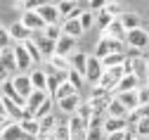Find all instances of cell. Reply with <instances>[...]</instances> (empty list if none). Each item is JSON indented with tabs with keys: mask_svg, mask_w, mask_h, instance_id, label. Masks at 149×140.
Returning <instances> with one entry per match:
<instances>
[{
	"mask_svg": "<svg viewBox=\"0 0 149 140\" xmlns=\"http://www.w3.org/2000/svg\"><path fill=\"white\" fill-rule=\"evenodd\" d=\"M125 41H116V38H109V36H102L100 41H97V45H95V57H100V59H104L107 55H114V52H125Z\"/></svg>",
	"mask_w": 149,
	"mask_h": 140,
	"instance_id": "1",
	"label": "cell"
},
{
	"mask_svg": "<svg viewBox=\"0 0 149 140\" xmlns=\"http://www.w3.org/2000/svg\"><path fill=\"white\" fill-rule=\"evenodd\" d=\"M104 74V64H102V59L95 57V55H88V67H85V81L90 86H97L100 83V78Z\"/></svg>",
	"mask_w": 149,
	"mask_h": 140,
	"instance_id": "2",
	"label": "cell"
},
{
	"mask_svg": "<svg viewBox=\"0 0 149 140\" xmlns=\"http://www.w3.org/2000/svg\"><path fill=\"white\" fill-rule=\"evenodd\" d=\"M47 97H50V93H47V90H33V93L26 97V107H24V114H26V119L36 116V112L40 109V105L45 102Z\"/></svg>",
	"mask_w": 149,
	"mask_h": 140,
	"instance_id": "3",
	"label": "cell"
},
{
	"mask_svg": "<svg viewBox=\"0 0 149 140\" xmlns=\"http://www.w3.org/2000/svg\"><path fill=\"white\" fill-rule=\"evenodd\" d=\"M125 43H128V48L144 50V48L149 45V33H147V29H144V26H140V29L128 31V33H125Z\"/></svg>",
	"mask_w": 149,
	"mask_h": 140,
	"instance_id": "4",
	"label": "cell"
},
{
	"mask_svg": "<svg viewBox=\"0 0 149 140\" xmlns=\"http://www.w3.org/2000/svg\"><path fill=\"white\" fill-rule=\"evenodd\" d=\"M31 41H36V45L40 48V52H43V57H45V59H47V57H52V55H54V50H57V41L47 38L43 31H33V33H31Z\"/></svg>",
	"mask_w": 149,
	"mask_h": 140,
	"instance_id": "5",
	"label": "cell"
},
{
	"mask_svg": "<svg viewBox=\"0 0 149 140\" xmlns=\"http://www.w3.org/2000/svg\"><path fill=\"white\" fill-rule=\"evenodd\" d=\"M19 22H22L26 29H31V31H43V29L47 26V24L43 22V17L38 14V10H24Z\"/></svg>",
	"mask_w": 149,
	"mask_h": 140,
	"instance_id": "6",
	"label": "cell"
},
{
	"mask_svg": "<svg viewBox=\"0 0 149 140\" xmlns=\"http://www.w3.org/2000/svg\"><path fill=\"white\" fill-rule=\"evenodd\" d=\"M0 93H3L5 97H10L12 102H17L19 107H26V97H24V95H22L19 90L14 88V83H12V78H5V81H3V86H0Z\"/></svg>",
	"mask_w": 149,
	"mask_h": 140,
	"instance_id": "7",
	"label": "cell"
},
{
	"mask_svg": "<svg viewBox=\"0 0 149 140\" xmlns=\"http://www.w3.org/2000/svg\"><path fill=\"white\" fill-rule=\"evenodd\" d=\"M14 59H17V69H19V71L31 69V64H33V59H31V55L26 52L24 43H17V45H14Z\"/></svg>",
	"mask_w": 149,
	"mask_h": 140,
	"instance_id": "8",
	"label": "cell"
},
{
	"mask_svg": "<svg viewBox=\"0 0 149 140\" xmlns=\"http://www.w3.org/2000/svg\"><path fill=\"white\" fill-rule=\"evenodd\" d=\"M45 71H47V93L54 95L57 88L69 78V71H52V69H45Z\"/></svg>",
	"mask_w": 149,
	"mask_h": 140,
	"instance_id": "9",
	"label": "cell"
},
{
	"mask_svg": "<svg viewBox=\"0 0 149 140\" xmlns=\"http://www.w3.org/2000/svg\"><path fill=\"white\" fill-rule=\"evenodd\" d=\"M38 14L43 17V22L45 24H57L59 19H62V14H59V7H57V3H45L40 10H38Z\"/></svg>",
	"mask_w": 149,
	"mask_h": 140,
	"instance_id": "10",
	"label": "cell"
},
{
	"mask_svg": "<svg viewBox=\"0 0 149 140\" xmlns=\"http://www.w3.org/2000/svg\"><path fill=\"white\" fill-rule=\"evenodd\" d=\"M26 138H29V135L24 133V128H22L19 121H10V124L5 126L3 138H0V140H26Z\"/></svg>",
	"mask_w": 149,
	"mask_h": 140,
	"instance_id": "11",
	"label": "cell"
},
{
	"mask_svg": "<svg viewBox=\"0 0 149 140\" xmlns=\"http://www.w3.org/2000/svg\"><path fill=\"white\" fill-rule=\"evenodd\" d=\"M81 102H83V100H81V95L76 93V95H69V97H64V100H59V102H57V107L64 112V114H76L78 112V107H81Z\"/></svg>",
	"mask_w": 149,
	"mask_h": 140,
	"instance_id": "12",
	"label": "cell"
},
{
	"mask_svg": "<svg viewBox=\"0 0 149 140\" xmlns=\"http://www.w3.org/2000/svg\"><path fill=\"white\" fill-rule=\"evenodd\" d=\"M76 41H78V38L62 36L59 41H57V50H54V55H64V57H71L73 52H76Z\"/></svg>",
	"mask_w": 149,
	"mask_h": 140,
	"instance_id": "13",
	"label": "cell"
},
{
	"mask_svg": "<svg viewBox=\"0 0 149 140\" xmlns=\"http://www.w3.org/2000/svg\"><path fill=\"white\" fill-rule=\"evenodd\" d=\"M12 83H14V88L19 90L24 97H29L36 88H33V83H31V76L29 74H19V76H12Z\"/></svg>",
	"mask_w": 149,
	"mask_h": 140,
	"instance_id": "14",
	"label": "cell"
},
{
	"mask_svg": "<svg viewBox=\"0 0 149 140\" xmlns=\"http://www.w3.org/2000/svg\"><path fill=\"white\" fill-rule=\"evenodd\" d=\"M125 26H123V22L116 17L114 22H111L109 26H107V31H102V36H109V38H116V41H125Z\"/></svg>",
	"mask_w": 149,
	"mask_h": 140,
	"instance_id": "15",
	"label": "cell"
},
{
	"mask_svg": "<svg viewBox=\"0 0 149 140\" xmlns=\"http://www.w3.org/2000/svg\"><path fill=\"white\" fill-rule=\"evenodd\" d=\"M128 128V119H118V116H109L104 119V133H118V131H125Z\"/></svg>",
	"mask_w": 149,
	"mask_h": 140,
	"instance_id": "16",
	"label": "cell"
},
{
	"mask_svg": "<svg viewBox=\"0 0 149 140\" xmlns=\"http://www.w3.org/2000/svg\"><path fill=\"white\" fill-rule=\"evenodd\" d=\"M31 29H26L22 22H14L12 26H10V36H12V41L14 43H24V41H29V38H31Z\"/></svg>",
	"mask_w": 149,
	"mask_h": 140,
	"instance_id": "17",
	"label": "cell"
},
{
	"mask_svg": "<svg viewBox=\"0 0 149 140\" xmlns=\"http://www.w3.org/2000/svg\"><path fill=\"white\" fill-rule=\"evenodd\" d=\"M62 33H64V36H71V38H81V36L85 33L83 26H81V19H64Z\"/></svg>",
	"mask_w": 149,
	"mask_h": 140,
	"instance_id": "18",
	"label": "cell"
},
{
	"mask_svg": "<svg viewBox=\"0 0 149 140\" xmlns=\"http://www.w3.org/2000/svg\"><path fill=\"white\" fill-rule=\"evenodd\" d=\"M116 97L123 102V107L128 112H133L140 107V97H137V90H125V93H116Z\"/></svg>",
	"mask_w": 149,
	"mask_h": 140,
	"instance_id": "19",
	"label": "cell"
},
{
	"mask_svg": "<svg viewBox=\"0 0 149 140\" xmlns=\"http://www.w3.org/2000/svg\"><path fill=\"white\" fill-rule=\"evenodd\" d=\"M5 114L10 116V121H24V119H26L24 107H19L17 102H12L10 97H5Z\"/></svg>",
	"mask_w": 149,
	"mask_h": 140,
	"instance_id": "20",
	"label": "cell"
},
{
	"mask_svg": "<svg viewBox=\"0 0 149 140\" xmlns=\"http://www.w3.org/2000/svg\"><path fill=\"white\" fill-rule=\"evenodd\" d=\"M142 86V81L135 76V74H125L121 81H118V86H116V93H125V90H137Z\"/></svg>",
	"mask_w": 149,
	"mask_h": 140,
	"instance_id": "21",
	"label": "cell"
},
{
	"mask_svg": "<svg viewBox=\"0 0 149 140\" xmlns=\"http://www.w3.org/2000/svg\"><path fill=\"white\" fill-rule=\"evenodd\" d=\"M47 69H52V71H69L71 62L64 55H52V57H47Z\"/></svg>",
	"mask_w": 149,
	"mask_h": 140,
	"instance_id": "22",
	"label": "cell"
},
{
	"mask_svg": "<svg viewBox=\"0 0 149 140\" xmlns=\"http://www.w3.org/2000/svg\"><path fill=\"white\" fill-rule=\"evenodd\" d=\"M29 76H31V83L36 90H47V71L45 69H33Z\"/></svg>",
	"mask_w": 149,
	"mask_h": 140,
	"instance_id": "23",
	"label": "cell"
},
{
	"mask_svg": "<svg viewBox=\"0 0 149 140\" xmlns=\"http://www.w3.org/2000/svg\"><path fill=\"white\" fill-rule=\"evenodd\" d=\"M69 62H71V69H76V71H81L83 76H85V67H88V52H73L71 57H69Z\"/></svg>",
	"mask_w": 149,
	"mask_h": 140,
	"instance_id": "24",
	"label": "cell"
},
{
	"mask_svg": "<svg viewBox=\"0 0 149 140\" xmlns=\"http://www.w3.org/2000/svg\"><path fill=\"white\" fill-rule=\"evenodd\" d=\"M22 124V128H24V133L29 135V138H38L40 135V121L36 116H31V119H24V121H19Z\"/></svg>",
	"mask_w": 149,
	"mask_h": 140,
	"instance_id": "25",
	"label": "cell"
},
{
	"mask_svg": "<svg viewBox=\"0 0 149 140\" xmlns=\"http://www.w3.org/2000/svg\"><path fill=\"white\" fill-rule=\"evenodd\" d=\"M107 114H109V116H118V119H125V116H128V109L123 107V102H121V100L114 95V100H111V102H109V107H107Z\"/></svg>",
	"mask_w": 149,
	"mask_h": 140,
	"instance_id": "26",
	"label": "cell"
},
{
	"mask_svg": "<svg viewBox=\"0 0 149 140\" xmlns=\"http://www.w3.org/2000/svg\"><path fill=\"white\" fill-rule=\"evenodd\" d=\"M118 19L123 22L125 31H133V29H140V26H142V22H140V14H135V12H123Z\"/></svg>",
	"mask_w": 149,
	"mask_h": 140,
	"instance_id": "27",
	"label": "cell"
},
{
	"mask_svg": "<svg viewBox=\"0 0 149 140\" xmlns=\"http://www.w3.org/2000/svg\"><path fill=\"white\" fill-rule=\"evenodd\" d=\"M76 93H78V90L73 88V86L69 83V78H66V81H64V83L57 88V93L52 95V100H54V102H59V100H64V97H69V95H76Z\"/></svg>",
	"mask_w": 149,
	"mask_h": 140,
	"instance_id": "28",
	"label": "cell"
},
{
	"mask_svg": "<svg viewBox=\"0 0 149 140\" xmlns=\"http://www.w3.org/2000/svg\"><path fill=\"white\" fill-rule=\"evenodd\" d=\"M24 48H26V52L31 55V59H33V64H40L43 62V52H40V48L36 45V41H24Z\"/></svg>",
	"mask_w": 149,
	"mask_h": 140,
	"instance_id": "29",
	"label": "cell"
},
{
	"mask_svg": "<svg viewBox=\"0 0 149 140\" xmlns=\"http://www.w3.org/2000/svg\"><path fill=\"white\" fill-rule=\"evenodd\" d=\"M104 69H111V67H118V64H125V52H114V55H107L102 59Z\"/></svg>",
	"mask_w": 149,
	"mask_h": 140,
	"instance_id": "30",
	"label": "cell"
},
{
	"mask_svg": "<svg viewBox=\"0 0 149 140\" xmlns=\"http://www.w3.org/2000/svg\"><path fill=\"white\" fill-rule=\"evenodd\" d=\"M78 19H81L83 31H88V29H92V26H95V22H97V12H92V10H83V14H81Z\"/></svg>",
	"mask_w": 149,
	"mask_h": 140,
	"instance_id": "31",
	"label": "cell"
},
{
	"mask_svg": "<svg viewBox=\"0 0 149 140\" xmlns=\"http://www.w3.org/2000/svg\"><path fill=\"white\" fill-rule=\"evenodd\" d=\"M114 19H116L114 14H109L107 10H100V12H97V22H95V26H97L100 31H107V26L114 22Z\"/></svg>",
	"mask_w": 149,
	"mask_h": 140,
	"instance_id": "32",
	"label": "cell"
},
{
	"mask_svg": "<svg viewBox=\"0 0 149 140\" xmlns=\"http://www.w3.org/2000/svg\"><path fill=\"white\" fill-rule=\"evenodd\" d=\"M69 83L76 88V90H83V86L88 83L85 81V76L81 74V71H76V69H69Z\"/></svg>",
	"mask_w": 149,
	"mask_h": 140,
	"instance_id": "33",
	"label": "cell"
},
{
	"mask_svg": "<svg viewBox=\"0 0 149 140\" xmlns=\"http://www.w3.org/2000/svg\"><path fill=\"white\" fill-rule=\"evenodd\" d=\"M85 140H107V133L102 126H88L85 131Z\"/></svg>",
	"mask_w": 149,
	"mask_h": 140,
	"instance_id": "34",
	"label": "cell"
},
{
	"mask_svg": "<svg viewBox=\"0 0 149 140\" xmlns=\"http://www.w3.org/2000/svg\"><path fill=\"white\" fill-rule=\"evenodd\" d=\"M135 133H137L140 138H149V114H144V116L140 119V121H137Z\"/></svg>",
	"mask_w": 149,
	"mask_h": 140,
	"instance_id": "35",
	"label": "cell"
},
{
	"mask_svg": "<svg viewBox=\"0 0 149 140\" xmlns=\"http://www.w3.org/2000/svg\"><path fill=\"white\" fill-rule=\"evenodd\" d=\"M43 33H45L47 38H52V41H59V38L64 36V33H62V26H57V24H47V26L43 29Z\"/></svg>",
	"mask_w": 149,
	"mask_h": 140,
	"instance_id": "36",
	"label": "cell"
},
{
	"mask_svg": "<svg viewBox=\"0 0 149 140\" xmlns=\"http://www.w3.org/2000/svg\"><path fill=\"white\" fill-rule=\"evenodd\" d=\"M76 114L83 119L85 124H90V119H92V114H95V112H92V107H90L88 102H81V107H78V112H76Z\"/></svg>",
	"mask_w": 149,
	"mask_h": 140,
	"instance_id": "37",
	"label": "cell"
},
{
	"mask_svg": "<svg viewBox=\"0 0 149 140\" xmlns=\"http://www.w3.org/2000/svg\"><path fill=\"white\" fill-rule=\"evenodd\" d=\"M52 102H54V100H52V95H50V97L45 100V102L40 105V109L36 112V119H38V121H40L43 116H47V114H52V112H50V109H52Z\"/></svg>",
	"mask_w": 149,
	"mask_h": 140,
	"instance_id": "38",
	"label": "cell"
},
{
	"mask_svg": "<svg viewBox=\"0 0 149 140\" xmlns=\"http://www.w3.org/2000/svg\"><path fill=\"white\" fill-rule=\"evenodd\" d=\"M107 95H111L107 88H102V86H92V90L88 93V100H97V97H107Z\"/></svg>",
	"mask_w": 149,
	"mask_h": 140,
	"instance_id": "39",
	"label": "cell"
},
{
	"mask_svg": "<svg viewBox=\"0 0 149 140\" xmlns=\"http://www.w3.org/2000/svg\"><path fill=\"white\" fill-rule=\"evenodd\" d=\"M104 10H107L109 14H114V17H121V14H123V7H121V3H116V0H109Z\"/></svg>",
	"mask_w": 149,
	"mask_h": 140,
	"instance_id": "40",
	"label": "cell"
},
{
	"mask_svg": "<svg viewBox=\"0 0 149 140\" xmlns=\"http://www.w3.org/2000/svg\"><path fill=\"white\" fill-rule=\"evenodd\" d=\"M43 5H45V0H24L22 3L24 10H40Z\"/></svg>",
	"mask_w": 149,
	"mask_h": 140,
	"instance_id": "41",
	"label": "cell"
},
{
	"mask_svg": "<svg viewBox=\"0 0 149 140\" xmlns=\"http://www.w3.org/2000/svg\"><path fill=\"white\" fill-rule=\"evenodd\" d=\"M137 97H140V105H149V88L147 86H140L137 88Z\"/></svg>",
	"mask_w": 149,
	"mask_h": 140,
	"instance_id": "42",
	"label": "cell"
},
{
	"mask_svg": "<svg viewBox=\"0 0 149 140\" xmlns=\"http://www.w3.org/2000/svg\"><path fill=\"white\" fill-rule=\"evenodd\" d=\"M107 3H109V0H90L88 5H90V10H92V12H100V10H104V7H107Z\"/></svg>",
	"mask_w": 149,
	"mask_h": 140,
	"instance_id": "43",
	"label": "cell"
},
{
	"mask_svg": "<svg viewBox=\"0 0 149 140\" xmlns=\"http://www.w3.org/2000/svg\"><path fill=\"white\" fill-rule=\"evenodd\" d=\"M125 138V131H118V133H109L107 140H123Z\"/></svg>",
	"mask_w": 149,
	"mask_h": 140,
	"instance_id": "44",
	"label": "cell"
},
{
	"mask_svg": "<svg viewBox=\"0 0 149 140\" xmlns=\"http://www.w3.org/2000/svg\"><path fill=\"white\" fill-rule=\"evenodd\" d=\"M7 124H10V116L0 112V126H7Z\"/></svg>",
	"mask_w": 149,
	"mask_h": 140,
	"instance_id": "45",
	"label": "cell"
},
{
	"mask_svg": "<svg viewBox=\"0 0 149 140\" xmlns=\"http://www.w3.org/2000/svg\"><path fill=\"white\" fill-rule=\"evenodd\" d=\"M0 112L5 114V95H3V93H0Z\"/></svg>",
	"mask_w": 149,
	"mask_h": 140,
	"instance_id": "46",
	"label": "cell"
},
{
	"mask_svg": "<svg viewBox=\"0 0 149 140\" xmlns=\"http://www.w3.org/2000/svg\"><path fill=\"white\" fill-rule=\"evenodd\" d=\"M3 131H5V126H0V138H3Z\"/></svg>",
	"mask_w": 149,
	"mask_h": 140,
	"instance_id": "47",
	"label": "cell"
},
{
	"mask_svg": "<svg viewBox=\"0 0 149 140\" xmlns=\"http://www.w3.org/2000/svg\"><path fill=\"white\" fill-rule=\"evenodd\" d=\"M137 140H149V138H140V135H137Z\"/></svg>",
	"mask_w": 149,
	"mask_h": 140,
	"instance_id": "48",
	"label": "cell"
},
{
	"mask_svg": "<svg viewBox=\"0 0 149 140\" xmlns=\"http://www.w3.org/2000/svg\"><path fill=\"white\" fill-rule=\"evenodd\" d=\"M144 29H147V33H149V24H147V26H144Z\"/></svg>",
	"mask_w": 149,
	"mask_h": 140,
	"instance_id": "49",
	"label": "cell"
},
{
	"mask_svg": "<svg viewBox=\"0 0 149 140\" xmlns=\"http://www.w3.org/2000/svg\"><path fill=\"white\" fill-rule=\"evenodd\" d=\"M0 83H3V74H0Z\"/></svg>",
	"mask_w": 149,
	"mask_h": 140,
	"instance_id": "50",
	"label": "cell"
},
{
	"mask_svg": "<svg viewBox=\"0 0 149 140\" xmlns=\"http://www.w3.org/2000/svg\"><path fill=\"white\" fill-rule=\"evenodd\" d=\"M45 3H54V0H45Z\"/></svg>",
	"mask_w": 149,
	"mask_h": 140,
	"instance_id": "51",
	"label": "cell"
},
{
	"mask_svg": "<svg viewBox=\"0 0 149 140\" xmlns=\"http://www.w3.org/2000/svg\"><path fill=\"white\" fill-rule=\"evenodd\" d=\"M3 31H5V29H3V26H0V33H3Z\"/></svg>",
	"mask_w": 149,
	"mask_h": 140,
	"instance_id": "52",
	"label": "cell"
},
{
	"mask_svg": "<svg viewBox=\"0 0 149 140\" xmlns=\"http://www.w3.org/2000/svg\"><path fill=\"white\" fill-rule=\"evenodd\" d=\"M147 88H149V78H147Z\"/></svg>",
	"mask_w": 149,
	"mask_h": 140,
	"instance_id": "53",
	"label": "cell"
},
{
	"mask_svg": "<svg viewBox=\"0 0 149 140\" xmlns=\"http://www.w3.org/2000/svg\"><path fill=\"white\" fill-rule=\"evenodd\" d=\"M85 3H90V0H85Z\"/></svg>",
	"mask_w": 149,
	"mask_h": 140,
	"instance_id": "54",
	"label": "cell"
},
{
	"mask_svg": "<svg viewBox=\"0 0 149 140\" xmlns=\"http://www.w3.org/2000/svg\"><path fill=\"white\" fill-rule=\"evenodd\" d=\"M147 62H149V57H147Z\"/></svg>",
	"mask_w": 149,
	"mask_h": 140,
	"instance_id": "55",
	"label": "cell"
}]
</instances>
